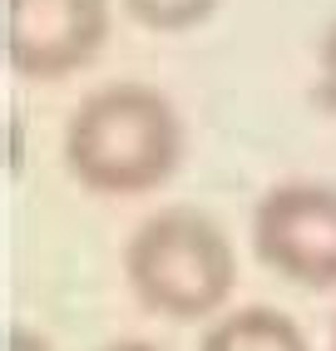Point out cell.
<instances>
[{
	"instance_id": "6da1fadb",
	"label": "cell",
	"mask_w": 336,
	"mask_h": 351,
	"mask_svg": "<svg viewBox=\"0 0 336 351\" xmlns=\"http://www.w3.org/2000/svg\"><path fill=\"white\" fill-rule=\"evenodd\" d=\"M183 163V119L154 84L114 80L89 89L64 124V169L89 193L139 198L163 189Z\"/></svg>"
},
{
	"instance_id": "7a4b0ae2",
	"label": "cell",
	"mask_w": 336,
	"mask_h": 351,
	"mask_svg": "<svg viewBox=\"0 0 336 351\" xmlns=\"http://www.w3.org/2000/svg\"><path fill=\"white\" fill-rule=\"evenodd\" d=\"M124 277L143 312L163 322H203L228 307L237 257L203 208H158L124 243Z\"/></svg>"
},
{
	"instance_id": "3957f363",
	"label": "cell",
	"mask_w": 336,
	"mask_h": 351,
	"mask_svg": "<svg viewBox=\"0 0 336 351\" xmlns=\"http://www.w3.org/2000/svg\"><path fill=\"white\" fill-rule=\"evenodd\" d=\"M252 252L262 267L311 292L336 287V189L317 178H287L252 208Z\"/></svg>"
},
{
	"instance_id": "277c9868",
	"label": "cell",
	"mask_w": 336,
	"mask_h": 351,
	"mask_svg": "<svg viewBox=\"0 0 336 351\" xmlns=\"http://www.w3.org/2000/svg\"><path fill=\"white\" fill-rule=\"evenodd\" d=\"M109 30V0H0L5 64L35 84H55L89 69L104 55Z\"/></svg>"
},
{
	"instance_id": "5b68a950",
	"label": "cell",
	"mask_w": 336,
	"mask_h": 351,
	"mask_svg": "<svg viewBox=\"0 0 336 351\" xmlns=\"http://www.w3.org/2000/svg\"><path fill=\"white\" fill-rule=\"evenodd\" d=\"M198 351H311V346H307L302 326L287 317V312L252 302V307L223 312L203 332V346Z\"/></svg>"
},
{
	"instance_id": "8992f818",
	"label": "cell",
	"mask_w": 336,
	"mask_h": 351,
	"mask_svg": "<svg viewBox=\"0 0 336 351\" xmlns=\"http://www.w3.org/2000/svg\"><path fill=\"white\" fill-rule=\"evenodd\" d=\"M218 5L223 0H124V10L154 35H183V30L203 25Z\"/></svg>"
},
{
	"instance_id": "52a82bcc",
	"label": "cell",
	"mask_w": 336,
	"mask_h": 351,
	"mask_svg": "<svg viewBox=\"0 0 336 351\" xmlns=\"http://www.w3.org/2000/svg\"><path fill=\"white\" fill-rule=\"evenodd\" d=\"M317 104L336 114V20L322 35V55H317Z\"/></svg>"
},
{
	"instance_id": "ba28073f",
	"label": "cell",
	"mask_w": 336,
	"mask_h": 351,
	"mask_svg": "<svg viewBox=\"0 0 336 351\" xmlns=\"http://www.w3.org/2000/svg\"><path fill=\"white\" fill-rule=\"evenodd\" d=\"M5 351H55L50 337L35 332V326H10L5 332Z\"/></svg>"
},
{
	"instance_id": "9c48e42d",
	"label": "cell",
	"mask_w": 336,
	"mask_h": 351,
	"mask_svg": "<svg viewBox=\"0 0 336 351\" xmlns=\"http://www.w3.org/2000/svg\"><path fill=\"white\" fill-rule=\"evenodd\" d=\"M99 351H163V346H154V341H139V337H119V341H104Z\"/></svg>"
},
{
	"instance_id": "30bf717a",
	"label": "cell",
	"mask_w": 336,
	"mask_h": 351,
	"mask_svg": "<svg viewBox=\"0 0 336 351\" xmlns=\"http://www.w3.org/2000/svg\"><path fill=\"white\" fill-rule=\"evenodd\" d=\"M331 351H336V317H331Z\"/></svg>"
}]
</instances>
